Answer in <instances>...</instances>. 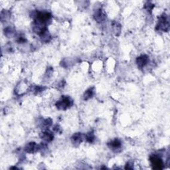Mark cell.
<instances>
[{
    "label": "cell",
    "instance_id": "6da1fadb",
    "mask_svg": "<svg viewBox=\"0 0 170 170\" xmlns=\"http://www.w3.org/2000/svg\"><path fill=\"white\" fill-rule=\"evenodd\" d=\"M73 100L71 99L70 97H62L61 100L57 101L56 103V106L59 110H65L72 106Z\"/></svg>",
    "mask_w": 170,
    "mask_h": 170
},
{
    "label": "cell",
    "instance_id": "7a4b0ae2",
    "mask_svg": "<svg viewBox=\"0 0 170 170\" xmlns=\"http://www.w3.org/2000/svg\"><path fill=\"white\" fill-rule=\"evenodd\" d=\"M169 27V23L168 17L166 14L162 15L160 17L158 23L157 25V29L160 31H168Z\"/></svg>",
    "mask_w": 170,
    "mask_h": 170
},
{
    "label": "cell",
    "instance_id": "3957f363",
    "mask_svg": "<svg viewBox=\"0 0 170 170\" xmlns=\"http://www.w3.org/2000/svg\"><path fill=\"white\" fill-rule=\"evenodd\" d=\"M46 25L47 24H45V23H43L35 21L33 24V30L35 33L40 35L41 34H42L43 32L47 30Z\"/></svg>",
    "mask_w": 170,
    "mask_h": 170
},
{
    "label": "cell",
    "instance_id": "277c9868",
    "mask_svg": "<svg viewBox=\"0 0 170 170\" xmlns=\"http://www.w3.org/2000/svg\"><path fill=\"white\" fill-rule=\"evenodd\" d=\"M150 162L154 169H162L163 168L162 160L159 156H156V155H154V156L150 157Z\"/></svg>",
    "mask_w": 170,
    "mask_h": 170
},
{
    "label": "cell",
    "instance_id": "5b68a950",
    "mask_svg": "<svg viewBox=\"0 0 170 170\" xmlns=\"http://www.w3.org/2000/svg\"><path fill=\"white\" fill-rule=\"evenodd\" d=\"M24 149L27 153L33 154L39 150V146H38L35 142H31L28 143V144L25 146Z\"/></svg>",
    "mask_w": 170,
    "mask_h": 170
},
{
    "label": "cell",
    "instance_id": "8992f818",
    "mask_svg": "<svg viewBox=\"0 0 170 170\" xmlns=\"http://www.w3.org/2000/svg\"><path fill=\"white\" fill-rule=\"evenodd\" d=\"M149 62V58L147 55H143L136 59V64L140 68H143L147 65Z\"/></svg>",
    "mask_w": 170,
    "mask_h": 170
},
{
    "label": "cell",
    "instance_id": "52a82bcc",
    "mask_svg": "<svg viewBox=\"0 0 170 170\" xmlns=\"http://www.w3.org/2000/svg\"><path fill=\"white\" fill-rule=\"evenodd\" d=\"M40 137L41 139H43L44 141L47 142H51L54 139V135H53V132L48 130H46L44 132H41L40 134Z\"/></svg>",
    "mask_w": 170,
    "mask_h": 170
},
{
    "label": "cell",
    "instance_id": "ba28073f",
    "mask_svg": "<svg viewBox=\"0 0 170 170\" xmlns=\"http://www.w3.org/2000/svg\"><path fill=\"white\" fill-rule=\"evenodd\" d=\"M94 18L98 23H102L106 19V16L101 9H98L94 14Z\"/></svg>",
    "mask_w": 170,
    "mask_h": 170
},
{
    "label": "cell",
    "instance_id": "9c48e42d",
    "mask_svg": "<svg viewBox=\"0 0 170 170\" xmlns=\"http://www.w3.org/2000/svg\"><path fill=\"white\" fill-rule=\"evenodd\" d=\"M82 141V134L77 132L76 134H74V135L71 137V142H72L74 146H79L80 144V143Z\"/></svg>",
    "mask_w": 170,
    "mask_h": 170
},
{
    "label": "cell",
    "instance_id": "30bf717a",
    "mask_svg": "<svg viewBox=\"0 0 170 170\" xmlns=\"http://www.w3.org/2000/svg\"><path fill=\"white\" fill-rule=\"evenodd\" d=\"M108 147L111 149V150H114L115 151H117L118 150L121 148V142L120 140L116 139L113 141L110 142L108 144Z\"/></svg>",
    "mask_w": 170,
    "mask_h": 170
},
{
    "label": "cell",
    "instance_id": "8fae6325",
    "mask_svg": "<svg viewBox=\"0 0 170 170\" xmlns=\"http://www.w3.org/2000/svg\"><path fill=\"white\" fill-rule=\"evenodd\" d=\"M111 26H112V30L113 33H114L116 35L118 36V35L120 34L121 29H122L121 25L120 23L117 22H113L112 23Z\"/></svg>",
    "mask_w": 170,
    "mask_h": 170
},
{
    "label": "cell",
    "instance_id": "7c38bea8",
    "mask_svg": "<svg viewBox=\"0 0 170 170\" xmlns=\"http://www.w3.org/2000/svg\"><path fill=\"white\" fill-rule=\"evenodd\" d=\"M39 36L41 41L44 43H48L50 41V39H51V35L49 33L48 30H46L45 31L43 32Z\"/></svg>",
    "mask_w": 170,
    "mask_h": 170
},
{
    "label": "cell",
    "instance_id": "4fadbf2b",
    "mask_svg": "<svg viewBox=\"0 0 170 170\" xmlns=\"http://www.w3.org/2000/svg\"><path fill=\"white\" fill-rule=\"evenodd\" d=\"M5 35H6L7 37H13V35L16 33V31H15V29L13 27L11 26H7L6 28L5 29Z\"/></svg>",
    "mask_w": 170,
    "mask_h": 170
},
{
    "label": "cell",
    "instance_id": "5bb4252c",
    "mask_svg": "<svg viewBox=\"0 0 170 170\" xmlns=\"http://www.w3.org/2000/svg\"><path fill=\"white\" fill-rule=\"evenodd\" d=\"M11 17V13L8 10H3L1 13V20L2 22H6L8 19H10Z\"/></svg>",
    "mask_w": 170,
    "mask_h": 170
},
{
    "label": "cell",
    "instance_id": "9a60e30c",
    "mask_svg": "<svg viewBox=\"0 0 170 170\" xmlns=\"http://www.w3.org/2000/svg\"><path fill=\"white\" fill-rule=\"evenodd\" d=\"M94 94V88H90L86 91L84 94H83V99L85 100H87L88 99H90L92 97Z\"/></svg>",
    "mask_w": 170,
    "mask_h": 170
},
{
    "label": "cell",
    "instance_id": "2e32d148",
    "mask_svg": "<svg viewBox=\"0 0 170 170\" xmlns=\"http://www.w3.org/2000/svg\"><path fill=\"white\" fill-rule=\"evenodd\" d=\"M52 120L50 118H47V119H44L42 121V123H41V126H42L43 128L45 130H48V128L51 126L52 125Z\"/></svg>",
    "mask_w": 170,
    "mask_h": 170
},
{
    "label": "cell",
    "instance_id": "e0dca14e",
    "mask_svg": "<svg viewBox=\"0 0 170 170\" xmlns=\"http://www.w3.org/2000/svg\"><path fill=\"white\" fill-rule=\"evenodd\" d=\"M95 139V136L94 134L92 132H88L87 134L86 135V141L89 143H92L94 141Z\"/></svg>",
    "mask_w": 170,
    "mask_h": 170
},
{
    "label": "cell",
    "instance_id": "ac0fdd59",
    "mask_svg": "<svg viewBox=\"0 0 170 170\" xmlns=\"http://www.w3.org/2000/svg\"><path fill=\"white\" fill-rule=\"evenodd\" d=\"M144 7H145L146 10L148 11V12H150V13H151L152 10H153L154 7V4H151L150 2H147V3H146V4H145Z\"/></svg>",
    "mask_w": 170,
    "mask_h": 170
},
{
    "label": "cell",
    "instance_id": "d6986e66",
    "mask_svg": "<svg viewBox=\"0 0 170 170\" xmlns=\"http://www.w3.org/2000/svg\"><path fill=\"white\" fill-rule=\"evenodd\" d=\"M53 131L56 133H59L61 132V128L59 126V125H55L53 128Z\"/></svg>",
    "mask_w": 170,
    "mask_h": 170
},
{
    "label": "cell",
    "instance_id": "ffe728a7",
    "mask_svg": "<svg viewBox=\"0 0 170 170\" xmlns=\"http://www.w3.org/2000/svg\"><path fill=\"white\" fill-rule=\"evenodd\" d=\"M133 167H134L133 162H129L127 163L126 166V168H125L128 169H133Z\"/></svg>",
    "mask_w": 170,
    "mask_h": 170
}]
</instances>
